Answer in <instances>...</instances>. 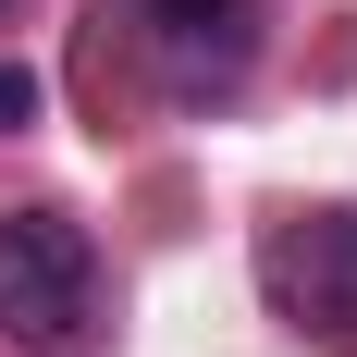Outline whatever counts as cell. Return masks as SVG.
Masks as SVG:
<instances>
[{
  "label": "cell",
  "mask_w": 357,
  "mask_h": 357,
  "mask_svg": "<svg viewBox=\"0 0 357 357\" xmlns=\"http://www.w3.org/2000/svg\"><path fill=\"white\" fill-rule=\"evenodd\" d=\"M86 308H99V247L74 210H0V333L37 357L86 345Z\"/></svg>",
  "instance_id": "6da1fadb"
},
{
  "label": "cell",
  "mask_w": 357,
  "mask_h": 357,
  "mask_svg": "<svg viewBox=\"0 0 357 357\" xmlns=\"http://www.w3.org/2000/svg\"><path fill=\"white\" fill-rule=\"evenodd\" d=\"M259 284L296 333H357V210H296L259 247Z\"/></svg>",
  "instance_id": "7a4b0ae2"
},
{
  "label": "cell",
  "mask_w": 357,
  "mask_h": 357,
  "mask_svg": "<svg viewBox=\"0 0 357 357\" xmlns=\"http://www.w3.org/2000/svg\"><path fill=\"white\" fill-rule=\"evenodd\" d=\"M148 62L173 99H234L259 62V25H247V0H148Z\"/></svg>",
  "instance_id": "3957f363"
},
{
  "label": "cell",
  "mask_w": 357,
  "mask_h": 357,
  "mask_svg": "<svg viewBox=\"0 0 357 357\" xmlns=\"http://www.w3.org/2000/svg\"><path fill=\"white\" fill-rule=\"evenodd\" d=\"M13 123H37V74L25 62H0V136H13Z\"/></svg>",
  "instance_id": "277c9868"
}]
</instances>
